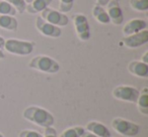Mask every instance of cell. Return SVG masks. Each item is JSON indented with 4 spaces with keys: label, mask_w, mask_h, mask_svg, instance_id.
<instances>
[{
    "label": "cell",
    "mask_w": 148,
    "mask_h": 137,
    "mask_svg": "<svg viewBox=\"0 0 148 137\" xmlns=\"http://www.w3.org/2000/svg\"><path fill=\"white\" fill-rule=\"evenodd\" d=\"M130 6L136 11L146 12L148 10V0H130Z\"/></svg>",
    "instance_id": "obj_20"
},
{
    "label": "cell",
    "mask_w": 148,
    "mask_h": 137,
    "mask_svg": "<svg viewBox=\"0 0 148 137\" xmlns=\"http://www.w3.org/2000/svg\"><path fill=\"white\" fill-rule=\"evenodd\" d=\"M109 1L110 0H97V4L99 5V6L105 7V6H107V4L109 3Z\"/></svg>",
    "instance_id": "obj_25"
},
{
    "label": "cell",
    "mask_w": 148,
    "mask_h": 137,
    "mask_svg": "<svg viewBox=\"0 0 148 137\" xmlns=\"http://www.w3.org/2000/svg\"><path fill=\"white\" fill-rule=\"evenodd\" d=\"M36 28L39 30V32L42 35L47 37H52V38H57L62 35V30L60 27L55 26V25L51 24V23L47 22L44 20L41 16H38L36 18Z\"/></svg>",
    "instance_id": "obj_8"
},
{
    "label": "cell",
    "mask_w": 148,
    "mask_h": 137,
    "mask_svg": "<svg viewBox=\"0 0 148 137\" xmlns=\"http://www.w3.org/2000/svg\"><path fill=\"white\" fill-rule=\"evenodd\" d=\"M138 110L141 114L147 116L148 115V88L145 87L139 93V96L136 101Z\"/></svg>",
    "instance_id": "obj_16"
},
{
    "label": "cell",
    "mask_w": 148,
    "mask_h": 137,
    "mask_svg": "<svg viewBox=\"0 0 148 137\" xmlns=\"http://www.w3.org/2000/svg\"><path fill=\"white\" fill-rule=\"evenodd\" d=\"M59 11L62 13H67L70 12L73 8L74 5V0H59Z\"/></svg>",
    "instance_id": "obj_22"
},
{
    "label": "cell",
    "mask_w": 148,
    "mask_h": 137,
    "mask_svg": "<svg viewBox=\"0 0 148 137\" xmlns=\"http://www.w3.org/2000/svg\"><path fill=\"white\" fill-rule=\"evenodd\" d=\"M40 16L47 22L58 27L66 26L68 24V22H69V18H68V16L65 13H62L60 11L56 10V9L50 8V7H47L46 9H44L41 12Z\"/></svg>",
    "instance_id": "obj_7"
},
{
    "label": "cell",
    "mask_w": 148,
    "mask_h": 137,
    "mask_svg": "<svg viewBox=\"0 0 148 137\" xmlns=\"http://www.w3.org/2000/svg\"><path fill=\"white\" fill-rule=\"evenodd\" d=\"M107 13L109 15L110 21L115 25H121L124 21V14L120 6L119 0H110L107 4Z\"/></svg>",
    "instance_id": "obj_10"
},
{
    "label": "cell",
    "mask_w": 148,
    "mask_h": 137,
    "mask_svg": "<svg viewBox=\"0 0 148 137\" xmlns=\"http://www.w3.org/2000/svg\"><path fill=\"white\" fill-rule=\"evenodd\" d=\"M4 57H5L4 53H3V51H2V49H0V59H4Z\"/></svg>",
    "instance_id": "obj_29"
},
{
    "label": "cell",
    "mask_w": 148,
    "mask_h": 137,
    "mask_svg": "<svg viewBox=\"0 0 148 137\" xmlns=\"http://www.w3.org/2000/svg\"><path fill=\"white\" fill-rule=\"evenodd\" d=\"M81 137H97V135H95V134H92V133L85 131V132L83 133L82 135H81Z\"/></svg>",
    "instance_id": "obj_27"
},
{
    "label": "cell",
    "mask_w": 148,
    "mask_h": 137,
    "mask_svg": "<svg viewBox=\"0 0 148 137\" xmlns=\"http://www.w3.org/2000/svg\"><path fill=\"white\" fill-rule=\"evenodd\" d=\"M128 71L131 75L138 78H148V63L141 61H132L128 65Z\"/></svg>",
    "instance_id": "obj_12"
},
{
    "label": "cell",
    "mask_w": 148,
    "mask_h": 137,
    "mask_svg": "<svg viewBox=\"0 0 148 137\" xmlns=\"http://www.w3.org/2000/svg\"><path fill=\"white\" fill-rule=\"evenodd\" d=\"M85 132L84 127L82 126H75L70 127L63 131L58 137H81V135Z\"/></svg>",
    "instance_id": "obj_18"
},
{
    "label": "cell",
    "mask_w": 148,
    "mask_h": 137,
    "mask_svg": "<svg viewBox=\"0 0 148 137\" xmlns=\"http://www.w3.org/2000/svg\"><path fill=\"white\" fill-rule=\"evenodd\" d=\"M0 28L8 31H16L18 28V21L11 15H0Z\"/></svg>",
    "instance_id": "obj_15"
},
{
    "label": "cell",
    "mask_w": 148,
    "mask_h": 137,
    "mask_svg": "<svg viewBox=\"0 0 148 137\" xmlns=\"http://www.w3.org/2000/svg\"><path fill=\"white\" fill-rule=\"evenodd\" d=\"M52 1L53 0H33L31 3H29V5H27L25 11H27L31 14L41 13L44 9L49 7V5L51 4Z\"/></svg>",
    "instance_id": "obj_14"
},
{
    "label": "cell",
    "mask_w": 148,
    "mask_h": 137,
    "mask_svg": "<svg viewBox=\"0 0 148 137\" xmlns=\"http://www.w3.org/2000/svg\"><path fill=\"white\" fill-rule=\"evenodd\" d=\"M18 137H43V134L36 130H31V129H25L21 130L18 134Z\"/></svg>",
    "instance_id": "obj_23"
},
{
    "label": "cell",
    "mask_w": 148,
    "mask_h": 137,
    "mask_svg": "<svg viewBox=\"0 0 148 137\" xmlns=\"http://www.w3.org/2000/svg\"><path fill=\"white\" fill-rule=\"evenodd\" d=\"M85 131L97 135V137H111V132L105 124L99 121H90L84 127Z\"/></svg>",
    "instance_id": "obj_13"
},
{
    "label": "cell",
    "mask_w": 148,
    "mask_h": 137,
    "mask_svg": "<svg viewBox=\"0 0 148 137\" xmlns=\"http://www.w3.org/2000/svg\"><path fill=\"white\" fill-rule=\"evenodd\" d=\"M0 137H4V135H3L2 133H0Z\"/></svg>",
    "instance_id": "obj_31"
},
{
    "label": "cell",
    "mask_w": 148,
    "mask_h": 137,
    "mask_svg": "<svg viewBox=\"0 0 148 137\" xmlns=\"http://www.w3.org/2000/svg\"><path fill=\"white\" fill-rule=\"evenodd\" d=\"M23 117L25 120L42 128L51 127L55 123L53 114L40 106H29L23 110Z\"/></svg>",
    "instance_id": "obj_1"
},
{
    "label": "cell",
    "mask_w": 148,
    "mask_h": 137,
    "mask_svg": "<svg viewBox=\"0 0 148 137\" xmlns=\"http://www.w3.org/2000/svg\"><path fill=\"white\" fill-rule=\"evenodd\" d=\"M25 3H27V4H29V3H31L33 0H25Z\"/></svg>",
    "instance_id": "obj_30"
},
{
    "label": "cell",
    "mask_w": 148,
    "mask_h": 137,
    "mask_svg": "<svg viewBox=\"0 0 148 137\" xmlns=\"http://www.w3.org/2000/svg\"><path fill=\"white\" fill-rule=\"evenodd\" d=\"M4 1L8 2L10 5H12L15 10H16V12L19 13V14H23V13L25 12L27 3H25V0H4Z\"/></svg>",
    "instance_id": "obj_21"
},
{
    "label": "cell",
    "mask_w": 148,
    "mask_h": 137,
    "mask_svg": "<svg viewBox=\"0 0 148 137\" xmlns=\"http://www.w3.org/2000/svg\"><path fill=\"white\" fill-rule=\"evenodd\" d=\"M17 14L16 10L12 5H10L8 2L4 0H0V15H11L15 16Z\"/></svg>",
    "instance_id": "obj_19"
},
{
    "label": "cell",
    "mask_w": 148,
    "mask_h": 137,
    "mask_svg": "<svg viewBox=\"0 0 148 137\" xmlns=\"http://www.w3.org/2000/svg\"><path fill=\"white\" fill-rule=\"evenodd\" d=\"M29 67L45 74H57L60 71L59 63L48 55H37L29 63Z\"/></svg>",
    "instance_id": "obj_2"
},
{
    "label": "cell",
    "mask_w": 148,
    "mask_h": 137,
    "mask_svg": "<svg viewBox=\"0 0 148 137\" xmlns=\"http://www.w3.org/2000/svg\"><path fill=\"white\" fill-rule=\"evenodd\" d=\"M141 61L145 63H148V51H145L142 55V59H141Z\"/></svg>",
    "instance_id": "obj_26"
},
{
    "label": "cell",
    "mask_w": 148,
    "mask_h": 137,
    "mask_svg": "<svg viewBox=\"0 0 148 137\" xmlns=\"http://www.w3.org/2000/svg\"><path fill=\"white\" fill-rule=\"evenodd\" d=\"M43 137H58L57 130L54 128L53 126L51 127H46L44 130V135Z\"/></svg>",
    "instance_id": "obj_24"
},
{
    "label": "cell",
    "mask_w": 148,
    "mask_h": 137,
    "mask_svg": "<svg viewBox=\"0 0 148 137\" xmlns=\"http://www.w3.org/2000/svg\"><path fill=\"white\" fill-rule=\"evenodd\" d=\"M140 91L135 87L128 86V85H121L116 87L113 90V97L117 100L123 101L128 103H136L139 96Z\"/></svg>",
    "instance_id": "obj_6"
},
{
    "label": "cell",
    "mask_w": 148,
    "mask_h": 137,
    "mask_svg": "<svg viewBox=\"0 0 148 137\" xmlns=\"http://www.w3.org/2000/svg\"><path fill=\"white\" fill-rule=\"evenodd\" d=\"M4 43H5V38L3 36L0 35V49H3V47H4Z\"/></svg>",
    "instance_id": "obj_28"
},
{
    "label": "cell",
    "mask_w": 148,
    "mask_h": 137,
    "mask_svg": "<svg viewBox=\"0 0 148 137\" xmlns=\"http://www.w3.org/2000/svg\"><path fill=\"white\" fill-rule=\"evenodd\" d=\"M92 16L101 24H109L111 22L107 10L103 6H99L97 4H95L92 8Z\"/></svg>",
    "instance_id": "obj_17"
},
{
    "label": "cell",
    "mask_w": 148,
    "mask_h": 137,
    "mask_svg": "<svg viewBox=\"0 0 148 137\" xmlns=\"http://www.w3.org/2000/svg\"><path fill=\"white\" fill-rule=\"evenodd\" d=\"M146 28H147V22L144 19L134 18L125 23L123 29H122V32H123L124 36H127V35H131L133 33L142 31Z\"/></svg>",
    "instance_id": "obj_11"
},
{
    "label": "cell",
    "mask_w": 148,
    "mask_h": 137,
    "mask_svg": "<svg viewBox=\"0 0 148 137\" xmlns=\"http://www.w3.org/2000/svg\"><path fill=\"white\" fill-rule=\"evenodd\" d=\"M72 21H73L74 29L78 38L81 41L89 40L91 36V30L87 17L82 13H76L72 16Z\"/></svg>",
    "instance_id": "obj_5"
},
{
    "label": "cell",
    "mask_w": 148,
    "mask_h": 137,
    "mask_svg": "<svg viewBox=\"0 0 148 137\" xmlns=\"http://www.w3.org/2000/svg\"><path fill=\"white\" fill-rule=\"evenodd\" d=\"M112 127L118 133L125 137H135L140 133L141 127L139 124L127 119L117 117L112 121Z\"/></svg>",
    "instance_id": "obj_4"
},
{
    "label": "cell",
    "mask_w": 148,
    "mask_h": 137,
    "mask_svg": "<svg viewBox=\"0 0 148 137\" xmlns=\"http://www.w3.org/2000/svg\"><path fill=\"white\" fill-rule=\"evenodd\" d=\"M123 43L128 49H137L148 43V30L144 29L137 33L123 37Z\"/></svg>",
    "instance_id": "obj_9"
},
{
    "label": "cell",
    "mask_w": 148,
    "mask_h": 137,
    "mask_svg": "<svg viewBox=\"0 0 148 137\" xmlns=\"http://www.w3.org/2000/svg\"><path fill=\"white\" fill-rule=\"evenodd\" d=\"M35 47L36 43L34 41L21 40V39L16 38H8L5 39L3 49L7 53H11V55L25 57V55H31L34 51V49H35Z\"/></svg>",
    "instance_id": "obj_3"
}]
</instances>
